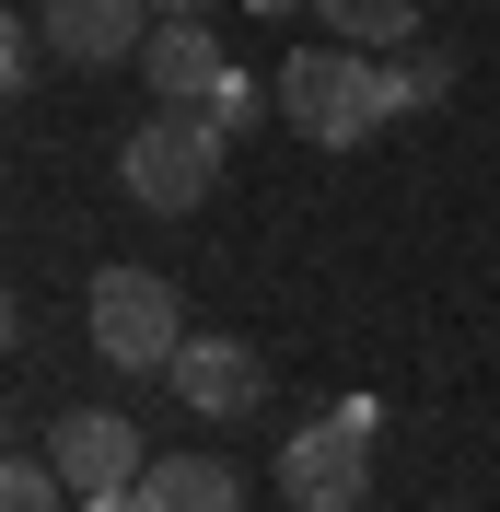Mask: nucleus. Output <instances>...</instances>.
Wrapping results in <instances>:
<instances>
[{"instance_id":"39448f33","label":"nucleus","mask_w":500,"mask_h":512,"mask_svg":"<svg viewBox=\"0 0 500 512\" xmlns=\"http://www.w3.org/2000/svg\"><path fill=\"white\" fill-rule=\"evenodd\" d=\"M35 24H47V47H59L70 70H117L152 47V0H35Z\"/></svg>"},{"instance_id":"20e7f679","label":"nucleus","mask_w":500,"mask_h":512,"mask_svg":"<svg viewBox=\"0 0 500 512\" xmlns=\"http://www.w3.org/2000/svg\"><path fill=\"white\" fill-rule=\"evenodd\" d=\"M280 501L291 512H361L373 501V443L349 431V419H314L280 443Z\"/></svg>"},{"instance_id":"f3484780","label":"nucleus","mask_w":500,"mask_h":512,"mask_svg":"<svg viewBox=\"0 0 500 512\" xmlns=\"http://www.w3.org/2000/svg\"><path fill=\"white\" fill-rule=\"evenodd\" d=\"M152 12H210V0H152Z\"/></svg>"},{"instance_id":"7ed1b4c3","label":"nucleus","mask_w":500,"mask_h":512,"mask_svg":"<svg viewBox=\"0 0 500 512\" xmlns=\"http://www.w3.org/2000/svg\"><path fill=\"white\" fill-rule=\"evenodd\" d=\"M82 326H94V350L117 361V373H163V361L187 350V291L163 280V268H105L94 291H82Z\"/></svg>"},{"instance_id":"423d86ee","label":"nucleus","mask_w":500,"mask_h":512,"mask_svg":"<svg viewBox=\"0 0 500 512\" xmlns=\"http://www.w3.org/2000/svg\"><path fill=\"white\" fill-rule=\"evenodd\" d=\"M47 466H59L82 501H105V489H140V466H152V454H140V431H128L117 408H70L59 431H47Z\"/></svg>"},{"instance_id":"dca6fc26","label":"nucleus","mask_w":500,"mask_h":512,"mask_svg":"<svg viewBox=\"0 0 500 512\" xmlns=\"http://www.w3.org/2000/svg\"><path fill=\"white\" fill-rule=\"evenodd\" d=\"M82 512H140V489H105V501H82Z\"/></svg>"},{"instance_id":"ddd939ff","label":"nucleus","mask_w":500,"mask_h":512,"mask_svg":"<svg viewBox=\"0 0 500 512\" xmlns=\"http://www.w3.org/2000/svg\"><path fill=\"white\" fill-rule=\"evenodd\" d=\"M198 117H210L221 140H245V128H256V82H245V70H221V82H210V105H198Z\"/></svg>"},{"instance_id":"2eb2a0df","label":"nucleus","mask_w":500,"mask_h":512,"mask_svg":"<svg viewBox=\"0 0 500 512\" xmlns=\"http://www.w3.org/2000/svg\"><path fill=\"white\" fill-rule=\"evenodd\" d=\"M245 12H256V24H291V12H314V0H245Z\"/></svg>"},{"instance_id":"4468645a","label":"nucleus","mask_w":500,"mask_h":512,"mask_svg":"<svg viewBox=\"0 0 500 512\" xmlns=\"http://www.w3.org/2000/svg\"><path fill=\"white\" fill-rule=\"evenodd\" d=\"M35 59H47V24H12V35H0V82H12V94L35 82Z\"/></svg>"},{"instance_id":"1a4fd4ad","label":"nucleus","mask_w":500,"mask_h":512,"mask_svg":"<svg viewBox=\"0 0 500 512\" xmlns=\"http://www.w3.org/2000/svg\"><path fill=\"white\" fill-rule=\"evenodd\" d=\"M140 512H245V478L221 454H163L140 466Z\"/></svg>"},{"instance_id":"f257e3e1","label":"nucleus","mask_w":500,"mask_h":512,"mask_svg":"<svg viewBox=\"0 0 500 512\" xmlns=\"http://www.w3.org/2000/svg\"><path fill=\"white\" fill-rule=\"evenodd\" d=\"M268 105L303 128L314 152H349V140H373L384 117H407V105H396V59H373V47H338V35L291 47V59H280V94H268Z\"/></svg>"},{"instance_id":"6e6552de","label":"nucleus","mask_w":500,"mask_h":512,"mask_svg":"<svg viewBox=\"0 0 500 512\" xmlns=\"http://www.w3.org/2000/svg\"><path fill=\"white\" fill-rule=\"evenodd\" d=\"M140 70H152V105H210V82L233 59H221V35L198 24V12H163L152 47H140Z\"/></svg>"},{"instance_id":"9d476101","label":"nucleus","mask_w":500,"mask_h":512,"mask_svg":"<svg viewBox=\"0 0 500 512\" xmlns=\"http://www.w3.org/2000/svg\"><path fill=\"white\" fill-rule=\"evenodd\" d=\"M314 24L338 35V47H373V59H396V47H419V0H314Z\"/></svg>"},{"instance_id":"0eeeda50","label":"nucleus","mask_w":500,"mask_h":512,"mask_svg":"<svg viewBox=\"0 0 500 512\" xmlns=\"http://www.w3.org/2000/svg\"><path fill=\"white\" fill-rule=\"evenodd\" d=\"M163 384H175V408H198V419H256L268 361H256L245 338H187V350L163 361Z\"/></svg>"},{"instance_id":"f03ea898","label":"nucleus","mask_w":500,"mask_h":512,"mask_svg":"<svg viewBox=\"0 0 500 512\" xmlns=\"http://www.w3.org/2000/svg\"><path fill=\"white\" fill-rule=\"evenodd\" d=\"M221 152H233V140H221V128L198 117V105H152V117L128 128L117 175H128V198H140V210H163V222H175V210H210V187H221Z\"/></svg>"},{"instance_id":"f8f14e48","label":"nucleus","mask_w":500,"mask_h":512,"mask_svg":"<svg viewBox=\"0 0 500 512\" xmlns=\"http://www.w3.org/2000/svg\"><path fill=\"white\" fill-rule=\"evenodd\" d=\"M454 94V47H396V105H442Z\"/></svg>"},{"instance_id":"9b49d317","label":"nucleus","mask_w":500,"mask_h":512,"mask_svg":"<svg viewBox=\"0 0 500 512\" xmlns=\"http://www.w3.org/2000/svg\"><path fill=\"white\" fill-rule=\"evenodd\" d=\"M0 512H82V489H70L47 454H12V466H0Z\"/></svg>"}]
</instances>
